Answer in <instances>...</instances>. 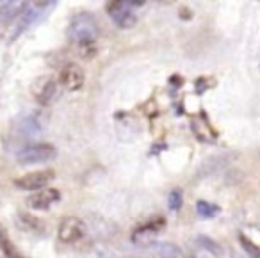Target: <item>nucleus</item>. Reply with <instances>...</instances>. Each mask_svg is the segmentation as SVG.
I'll return each instance as SVG.
<instances>
[{
  "label": "nucleus",
  "mask_w": 260,
  "mask_h": 258,
  "mask_svg": "<svg viewBox=\"0 0 260 258\" xmlns=\"http://www.w3.org/2000/svg\"><path fill=\"white\" fill-rule=\"evenodd\" d=\"M25 6L27 8H23L22 16H20V20H18V25H16L15 33H13V40L20 38V34L25 33V30L43 15L45 9L50 8V6H55V2H34V4H25Z\"/></svg>",
  "instance_id": "nucleus-4"
},
{
  "label": "nucleus",
  "mask_w": 260,
  "mask_h": 258,
  "mask_svg": "<svg viewBox=\"0 0 260 258\" xmlns=\"http://www.w3.org/2000/svg\"><path fill=\"white\" fill-rule=\"evenodd\" d=\"M84 79H86V77H84L82 68L73 64V62L66 64L64 68L61 70V75H59L61 86L68 91H79L80 87L84 86Z\"/></svg>",
  "instance_id": "nucleus-7"
},
{
  "label": "nucleus",
  "mask_w": 260,
  "mask_h": 258,
  "mask_svg": "<svg viewBox=\"0 0 260 258\" xmlns=\"http://www.w3.org/2000/svg\"><path fill=\"white\" fill-rule=\"evenodd\" d=\"M61 200V192L57 189H45L40 192L32 194L30 198H27V205L32 210H48L54 203Z\"/></svg>",
  "instance_id": "nucleus-8"
},
{
  "label": "nucleus",
  "mask_w": 260,
  "mask_h": 258,
  "mask_svg": "<svg viewBox=\"0 0 260 258\" xmlns=\"http://www.w3.org/2000/svg\"><path fill=\"white\" fill-rule=\"evenodd\" d=\"M100 36V25L93 13L82 11L77 13L72 18L68 27V38L70 41L80 45V47H91Z\"/></svg>",
  "instance_id": "nucleus-1"
},
{
  "label": "nucleus",
  "mask_w": 260,
  "mask_h": 258,
  "mask_svg": "<svg viewBox=\"0 0 260 258\" xmlns=\"http://www.w3.org/2000/svg\"><path fill=\"white\" fill-rule=\"evenodd\" d=\"M57 150L54 144L48 143H38L30 144V146L23 148L16 155V160L22 166H30V164H43V162H50L55 158Z\"/></svg>",
  "instance_id": "nucleus-2"
},
{
  "label": "nucleus",
  "mask_w": 260,
  "mask_h": 258,
  "mask_svg": "<svg viewBox=\"0 0 260 258\" xmlns=\"http://www.w3.org/2000/svg\"><path fill=\"white\" fill-rule=\"evenodd\" d=\"M86 233V224H84L82 219L79 217H66L64 221L59 224L57 235L59 240L64 244H72L80 240Z\"/></svg>",
  "instance_id": "nucleus-6"
},
{
  "label": "nucleus",
  "mask_w": 260,
  "mask_h": 258,
  "mask_svg": "<svg viewBox=\"0 0 260 258\" xmlns=\"http://www.w3.org/2000/svg\"><path fill=\"white\" fill-rule=\"evenodd\" d=\"M198 244H202L205 249H209L210 253H214V254H221V247L217 246L214 240H210L209 237H200L198 239Z\"/></svg>",
  "instance_id": "nucleus-17"
},
{
  "label": "nucleus",
  "mask_w": 260,
  "mask_h": 258,
  "mask_svg": "<svg viewBox=\"0 0 260 258\" xmlns=\"http://www.w3.org/2000/svg\"><path fill=\"white\" fill-rule=\"evenodd\" d=\"M0 247H2V251L6 253V256L8 258H23L22 254L18 253V249H16L15 246H13L11 240L6 237V232L4 230H0Z\"/></svg>",
  "instance_id": "nucleus-14"
},
{
  "label": "nucleus",
  "mask_w": 260,
  "mask_h": 258,
  "mask_svg": "<svg viewBox=\"0 0 260 258\" xmlns=\"http://www.w3.org/2000/svg\"><path fill=\"white\" fill-rule=\"evenodd\" d=\"M107 15L119 29H132L138 23V16L132 11V6L128 2H123V0L107 2Z\"/></svg>",
  "instance_id": "nucleus-3"
},
{
  "label": "nucleus",
  "mask_w": 260,
  "mask_h": 258,
  "mask_svg": "<svg viewBox=\"0 0 260 258\" xmlns=\"http://www.w3.org/2000/svg\"><path fill=\"white\" fill-rule=\"evenodd\" d=\"M32 93H34V98L38 100V104L47 105L55 94V82L50 79H40L32 86Z\"/></svg>",
  "instance_id": "nucleus-9"
},
{
  "label": "nucleus",
  "mask_w": 260,
  "mask_h": 258,
  "mask_svg": "<svg viewBox=\"0 0 260 258\" xmlns=\"http://www.w3.org/2000/svg\"><path fill=\"white\" fill-rule=\"evenodd\" d=\"M196 212H198L200 217H203V219H212V217H216V215L219 214L221 208L217 207V205H214V203H209V201L200 200L198 203H196Z\"/></svg>",
  "instance_id": "nucleus-13"
},
{
  "label": "nucleus",
  "mask_w": 260,
  "mask_h": 258,
  "mask_svg": "<svg viewBox=\"0 0 260 258\" xmlns=\"http://www.w3.org/2000/svg\"><path fill=\"white\" fill-rule=\"evenodd\" d=\"M54 178H55L54 169H41V171L27 173V175L16 178L15 185L18 187V189H23V190H38V189L47 187Z\"/></svg>",
  "instance_id": "nucleus-5"
},
{
  "label": "nucleus",
  "mask_w": 260,
  "mask_h": 258,
  "mask_svg": "<svg viewBox=\"0 0 260 258\" xmlns=\"http://www.w3.org/2000/svg\"><path fill=\"white\" fill-rule=\"evenodd\" d=\"M23 6L22 2H6V4L0 6V18L2 20H13L16 18V15L23 11Z\"/></svg>",
  "instance_id": "nucleus-11"
},
{
  "label": "nucleus",
  "mask_w": 260,
  "mask_h": 258,
  "mask_svg": "<svg viewBox=\"0 0 260 258\" xmlns=\"http://www.w3.org/2000/svg\"><path fill=\"white\" fill-rule=\"evenodd\" d=\"M182 203H184V194H182L180 189H175L170 192V198H168V207L170 210L178 212L182 208Z\"/></svg>",
  "instance_id": "nucleus-15"
},
{
  "label": "nucleus",
  "mask_w": 260,
  "mask_h": 258,
  "mask_svg": "<svg viewBox=\"0 0 260 258\" xmlns=\"http://www.w3.org/2000/svg\"><path fill=\"white\" fill-rule=\"evenodd\" d=\"M164 224H166V221H164L162 217L153 219V221H150L146 226H141V228L136 230L132 239H134V242H148L152 237H155L157 233L164 228Z\"/></svg>",
  "instance_id": "nucleus-10"
},
{
  "label": "nucleus",
  "mask_w": 260,
  "mask_h": 258,
  "mask_svg": "<svg viewBox=\"0 0 260 258\" xmlns=\"http://www.w3.org/2000/svg\"><path fill=\"white\" fill-rule=\"evenodd\" d=\"M239 240H241L242 247H244L246 253H248L249 256H251V258H260V249H258V246H256V244L253 242L251 239H248V237L241 235V237H239Z\"/></svg>",
  "instance_id": "nucleus-16"
},
{
  "label": "nucleus",
  "mask_w": 260,
  "mask_h": 258,
  "mask_svg": "<svg viewBox=\"0 0 260 258\" xmlns=\"http://www.w3.org/2000/svg\"><path fill=\"white\" fill-rule=\"evenodd\" d=\"M155 251L160 258H184L182 251L178 249L175 244H170V242H160L155 246Z\"/></svg>",
  "instance_id": "nucleus-12"
}]
</instances>
